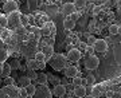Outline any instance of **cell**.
Returning <instances> with one entry per match:
<instances>
[{"instance_id":"25","label":"cell","mask_w":121,"mask_h":98,"mask_svg":"<svg viewBox=\"0 0 121 98\" xmlns=\"http://www.w3.org/2000/svg\"><path fill=\"white\" fill-rule=\"evenodd\" d=\"M20 23H23L24 26H26V24H28V19H27V16H24V15H20Z\"/></svg>"},{"instance_id":"14","label":"cell","mask_w":121,"mask_h":98,"mask_svg":"<svg viewBox=\"0 0 121 98\" xmlns=\"http://www.w3.org/2000/svg\"><path fill=\"white\" fill-rule=\"evenodd\" d=\"M27 5L31 11H35L39 7V0H27Z\"/></svg>"},{"instance_id":"32","label":"cell","mask_w":121,"mask_h":98,"mask_svg":"<svg viewBox=\"0 0 121 98\" xmlns=\"http://www.w3.org/2000/svg\"><path fill=\"white\" fill-rule=\"evenodd\" d=\"M117 8L121 9V0H118V1H117Z\"/></svg>"},{"instance_id":"4","label":"cell","mask_w":121,"mask_h":98,"mask_svg":"<svg viewBox=\"0 0 121 98\" xmlns=\"http://www.w3.org/2000/svg\"><path fill=\"white\" fill-rule=\"evenodd\" d=\"M81 56H82V54H81V51H79L78 48H71V50L67 52V60L74 62V63H78V62L81 60Z\"/></svg>"},{"instance_id":"36","label":"cell","mask_w":121,"mask_h":98,"mask_svg":"<svg viewBox=\"0 0 121 98\" xmlns=\"http://www.w3.org/2000/svg\"><path fill=\"white\" fill-rule=\"evenodd\" d=\"M106 98H108V97H106Z\"/></svg>"},{"instance_id":"2","label":"cell","mask_w":121,"mask_h":98,"mask_svg":"<svg viewBox=\"0 0 121 98\" xmlns=\"http://www.w3.org/2000/svg\"><path fill=\"white\" fill-rule=\"evenodd\" d=\"M66 62H67V60H66L62 55H56V56H54V58H52L51 66L55 68V70H65Z\"/></svg>"},{"instance_id":"13","label":"cell","mask_w":121,"mask_h":98,"mask_svg":"<svg viewBox=\"0 0 121 98\" xmlns=\"http://www.w3.org/2000/svg\"><path fill=\"white\" fill-rule=\"evenodd\" d=\"M30 83H31V79L28 77H20L19 78V85H20V87H27Z\"/></svg>"},{"instance_id":"26","label":"cell","mask_w":121,"mask_h":98,"mask_svg":"<svg viewBox=\"0 0 121 98\" xmlns=\"http://www.w3.org/2000/svg\"><path fill=\"white\" fill-rule=\"evenodd\" d=\"M36 77H38V74L34 71V70H30V72H28V78H34V79H36Z\"/></svg>"},{"instance_id":"19","label":"cell","mask_w":121,"mask_h":98,"mask_svg":"<svg viewBox=\"0 0 121 98\" xmlns=\"http://www.w3.org/2000/svg\"><path fill=\"white\" fill-rule=\"evenodd\" d=\"M36 79L39 81V83H47V75L46 74H39L38 77H36Z\"/></svg>"},{"instance_id":"23","label":"cell","mask_w":121,"mask_h":98,"mask_svg":"<svg viewBox=\"0 0 121 98\" xmlns=\"http://www.w3.org/2000/svg\"><path fill=\"white\" fill-rule=\"evenodd\" d=\"M19 94H20V97H23V98L28 97V94H27L26 87H20V90H19Z\"/></svg>"},{"instance_id":"29","label":"cell","mask_w":121,"mask_h":98,"mask_svg":"<svg viewBox=\"0 0 121 98\" xmlns=\"http://www.w3.org/2000/svg\"><path fill=\"white\" fill-rule=\"evenodd\" d=\"M5 58H7V54H5L4 51H1L0 52V60H4Z\"/></svg>"},{"instance_id":"9","label":"cell","mask_w":121,"mask_h":98,"mask_svg":"<svg viewBox=\"0 0 121 98\" xmlns=\"http://www.w3.org/2000/svg\"><path fill=\"white\" fill-rule=\"evenodd\" d=\"M65 77L67 78H74V77H77L78 75V68L75 67V66H69V67H65Z\"/></svg>"},{"instance_id":"30","label":"cell","mask_w":121,"mask_h":98,"mask_svg":"<svg viewBox=\"0 0 121 98\" xmlns=\"http://www.w3.org/2000/svg\"><path fill=\"white\" fill-rule=\"evenodd\" d=\"M105 94H106V97L108 98H113V95H114L113 91H105Z\"/></svg>"},{"instance_id":"27","label":"cell","mask_w":121,"mask_h":98,"mask_svg":"<svg viewBox=\"0 0 121 98\" xmlns=\"http://www.w3.org/2000/svg\"><path fill=\"white\" fill-rule=\"evenodd\" d=\"M70 19H71V20H74V21H77L78 19H79V13H77V12H74V13H71V15H70Z\"/></svg>"},{"instance_id":"10","label":"cell","mask_w":121,"mask_h":98,"mask_svg":"<svg viewBox=\"0 0 121 98\" xmlns=\"http://www.w3.org/2000/svg\"><path fill=\"white\" fill-rule=\"evenodd\" d=\"M104 91V86L102 85H98V86H93L91 87V97L94 98H99V95H101V93Z\"/></svg>"},{"instance_id":"16","label":"cell","mask_w":121,"mask_h":98,"mask_svg":"<svg viewBox=\"0 0 121 98\" xmlns=\"http://www.w3.org/2000/svg\"><path fill=\"white\" fill-rule=\"evenodd\" d=\"M8 26V17L3 15V13H0V27L1 28H4V27Z\"/></svg>"},{"instance_id":"6","label":"cell","mask_w":121,"mask_h":98,"mask_svg":"<svg viewBox=\"0 0 121 98\" xmlns=\"http://www.w3.org/2000/svg\"><path fill=\"white\" fill-rule=\"evenodd\" d=\"M75 5L73 4V3H65V4L62 5V8H60V11H62V13L63 15H71V13L75 12Z\"/></svg>"},{"instance_id":"12","label":"cell","mask_w":121,"mask_h":98,"mask_svg":"<svg viewBox=\"0 0 121 98\" xmlns=\"http://www.w3.org/2000/svg\"><path fill=\"white\" fill-rule=\"evenodd\" d=\"M86 3H87V0H74L73 1V4L75 5L77 9H83L86 7Z\"/></svg>"},{"instance_id":"22","label":"cell","mask_w":121,"mask_h":98,"mask_svg":"<svg viewBox=\"0 0 121 98\" xmlns=\"http://www.w3.org/2000/svg\"><path fill=\"white\" fill-rule=\"evenodd\" d=\"M95 81V78L93 77V75H87L86 77V85H93Z\"/></svg>"},{"instance_id":"3","label":"cell","mask_w":121,"mask_h":98,"mask_svg":"<svg viewBox=\"0 0 121 98\" xmlns=\"http://www.w3.org/2000/svg\"><path fill=\"white\" fill-rule=\"evenodd\" d=\"M93 50L95 52H105L108 50V42L105 39H95V42L93 43Z\"/></svg>"},{"instance_id":"5","label":"cell","mask_w":121,"mask_h":98,"mask_svg":"<svg viewBox=\"0 0 121 98\" xmlns=\"http://www.w3.org/2000/svg\"><path fill=\"white\" fill-rule=\"evenodd\" d=\"M3 9L7 13H12L15 11H17V3L13 1V0H7L4 4H3Z\"/></svg>"},{"instance_id":"11","label":"cell","mask_w":121,"mask_h":98,"mask_svg":"<svg viewBox=\"0 0 121 98\" xmlns=\"http://www.w3.org/2000/svg\"><path fill=\"white\" fill-rule=\"evenodd\" d=\"M74 27H75V21L74 20H71V19H70V17H67V19H65V20H63V28H65V30H73Z\"/></svg>"},{"instance_id":"21","label":"cell","mask_w":121,"mask_h":98,"mask_svg":"<svg viewBox=\"0 0 121 98\" xmlns=\"http://www.w3.org/2000/svg\"><path fill=\"white\" fill-rule=\"evenodd\" d=\"M9 66H11V68H17L20 64H19V60L17 59H12L11 60V63H9Z\"/></svg>"},{"instance_id":"17","label":"cell","mask_w":121,"mask_h":98,"mask_svg":"<svg viewBox=\"0 0 121 98\" xmlns=\"http://www.w3.org/2000/svg\"><path fill=\"white\" fill-rule=\"evenodd\" d=\"M44 59H46V55L43 54V51H39L35 54V60L36 62H44Z\"/></svg>"},{"instance_id":"1","label":"cell","mask_w":121,"mask_h":98,"mask_svg":"<svg viewBox=\"0 0 121 98\" xmlns=\"http://www.w3.org/2000/svg\"><path fill=\"white\" fill-rule=\"evenodd\" d=\"M99 66V59L97 58V55H89L85 59V68L87 70H95Z\"/></svg>"},{"instance_id":"7","label":"cell","mask_w":121,"mask_h":98,"mask_svg":"<svg viewBox=\"0 0 121 98\" xmlns=\"http://www.w3.org/2000/svg\"><path fill=\"white\" fill-rule=\"evenodd\" d=\"M66 91H67V89H66L65 85H56V86H54V90H52L54 95H56V97H59V98L65 97Z\"/></svg>"},{"instance_id":"20","label":"cell","mask_w":121,"mask_h":98,"mask_svg":"<svg viewBox=\"0 0 121 98\" xmlns=\"http://www.w3.org/2000/svg\"><path fill=\"white\" fill-rule=\"evenodd\" d=\"M73 85H74V86H79V85H82V78L79 77V75L74 77V78H73Z\"/></svg>"},{"instance_id":"35","label":"cell","mask_w":121,"mask_h":98,"mask_svg":"<svg viewBox=\"0 0 121 98\" xmlns=\"http://www.w3.org/2000/svg\"><path fill=\"white\" fill-rule=\"evenodd\" d=\"M5 1H7V0H0V3H1V4H4Z\"/></svg>"},{"instance_id":"28","label":"cell","mask_w":121,"mask_h":98,"mask_svg":"<svg viewBox=\"0 0 121 98\" xmlns=\"http://www.w3.org/2000/svg\"><path fill=\"white\" fill-rule=\"evenodd\" d=\"M5 83H7V86H12L13 85V78H5Z\"/></svg>"},{"instance_id":"31","label":"cell","mask_w":121,"mask_h":98,"mask_svg":"<svg viewBox=\"0 0 121 98\" xmlns=\"http://www.w3.org/2000/svg\"><path fill=\"white\" fill-rule=\"evenodd\" d=\"M94 42H95V39H94V36H91V35H90V36H89V43H90L91 46H93V43H94Z\"/></svg>"},{"instance_id":"34","label":"cell","mask_w":121,"mask_h":98,"mask_svg":"<svg viewBox=\"0 0 121 98\" xmlns=\"http://www.w3.org/2000/svg\"><path fill=\"white\" fill-rule=\"evenodd\" d=\"M83 98H94V97H91V95H85Z\"/></svg>"},{"instance_id":"24","label":"cell","mask_w":121,"mask_h":98,"mask_svg":"<svg viewBox=\"0 0 121 98\" xmlns=\"http://www.w3.org/2000/svg\"><path fill=\"white\" fill-rule=\"evenodd\" d=\"M3 67H4V74H5V75H8L9 70H11V66H9L8 63H4V64H3Z\"/></svg>"},{"instance_id":"33","label":"cell","mask_w":121,"mask_h":98,"mask_svg":"<svg viewBox=\"0 0 121 98\" xmlns=\"http://www.w3.org/2000/svg\"><path fill=\"white\" fill-rule=\"evenodd\" d=\"M99 9H101V8H94V11H93V12L97 13V12H99Z\"/></svg>"},{"instance_id":"8","label":"cell","mask_w":121,"mask_h":98,"mask_svg":"<svg viewBox=\"0 0 121 98\" xmlns=\"http://www.w3.org/2000/svg\"><path fill=\"white\" fill-rule=\"evenodd\" d=\"M73 93H74V95H75V97H78V98H83L85 95H86V86H83V85L74 86Z\"/></svg>"},{"instance_id":"15","label":"cell","mask_w":121,"mask_h":98,"mask_svg":"<svg viewBox=\"0 0 121 98\" xmlns=\"http://www.w3.org/2000/svg\"><path fill=\"white\" fill-rule=\"evenodd\" d=\"M118 32H120V27L117 24H110L109 26V34L110 35H117Z\"/></svg>"},{"instance_id":"18","label":"cell","mask_w":121,"mask_h":98,"mask_svg":"<svg viewBox=\"0 0 121 98\" xmlns=\"http://www.w3.org/2000/svg\"><path fill=\"white\" fill-rule=\"evenodd\" d=\"M26 90H27V94H28V95H34V94L36 93V87H35L32 83H30V85L27 86Z\"/></svg>"}]
</instances>
